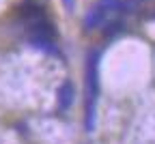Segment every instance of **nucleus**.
I'll return each instance as SVG.
<instances>
[{
  "mask_svg": "<svg viewBox=\"0 0 155 144\" xmlns=\"http://www.w3.org/2000/svg\"><path fill=\"white\" fill-rule=\"evenodd\" d=\"M99 60L101 50H93L86 58V114H84V129L88 133L95 131L97 120V97H99Z\"/></svg>",
  "mask_w": 155,
  "mask_h": 144,
  "instance_id": "1",
  "label": "nucleus"
},
{
  "mask_svg": "<svg viewBox=\"0 0 155 144\" xmlns=\"http://www.w3.org/2000/svg\"><path fill=\"white\" fill-rule=\"evenodd\" d=\"M106 15H108V9L104 5H97L93 7L86 15H84V30H95V28H99L106 24Z\"/></svg>",
  "mask_w": 155,
  "mask_h": 144,
  "instance_id": "2",
  "label": "nucleus"
},
{
  "mask_svg": "<svg viewBox=\"0 0 155 144\" xmlns=\"http://www.w3.org/2000/svg\"><path fill=\"white\" fill-rule=\"evenodd\" d=\"M73 97H75V86L71 80H65L61 88H58V108L61 110H69L73 103Z\"/></svg>",
  "mask_w": 155,
  "mask_h": 144,
  "instance_id": "3",
  "label": "nucleus"
},
{
  "mask_svg": "<svg viewBox=\"0 0 155 144\" xmlns=\"http://www.w3.org/2000/svg\"><path fill=\"white\" fill-rule=\"evenodd\" d=\"M30 45L35 50H41V52H48V54H56V43L54 39H45V37H30Z\"/></svg>",
  "mask_w": 155,
  "mask_h": 144,
  "instance_id": "4",
  "label": "nucleus"
},
{
  "mask_svg": "<svg viewBox=\"0 0 155 144\" xmlns=\"http://www.w3.org/2000/svg\"><path fill=\"white\" fill-rule=\"evenodd\" d=\"M19 13H22L26 19H30V22L45 17V15H43V9L39 7V5H35V2H24L22 7H19Z\"/></svg>",
  "mask_w": 155,
  "mask_h": 144,
  "instance_id": "5",
  "label": "nucleus"
},
{
  "mask_svg": "<svg viewBox=\"0 0 155 144\" xmlns=\"http://www.w3.org/2000/svg\"><path fill=\"white\" fill-rule=\"evenodd\" d=\"M123 22H110V24H106V28H104V34L108 37V39H112V37H116L119 32H123Z\"/></svg>",
  "mask_w": 155,
  "mask_h": 144,
  "instance_id": "6",
  "label": "nucleus"
},
{
  "mask_svg": "<svg viewBox=\"0 0 155 144\" xmlns=\"http://www.w3.org/2000/svg\"><path fill=\"white\" fill-rule=\"evenodd\" d=\"M63 5H65L67 11H73L75 9V0H63Z\"/></svg>",
  "mask_w": 155,
  "mask_h": 144,
  "instance_id": "7",
  "label": "nucleus"
}]
</instances>
